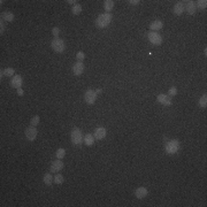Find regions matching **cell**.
Here are the masks:
<instances>
[{
	"label": "cell",
	"mask_w": 207,
	"mask_h": 207,
	"mask_svg": "<svg viewBox=\"0 0 207 207\" xmlns=\"http://www.w3.org/2000/svg\"><path fill=\"white\" fill-rule=\"evenodd\" d=\"M51 46H52L53 51L57 52V53H62V52L65 51V48H66L65 42H63L62 39H60V38H55V39H53Z\"/></svg>",
	"instance_id": "cell-3"
},
{
	"label": "cell",
	"mask_w": 207,
	"mask_h": 207,
	"mask_svg": "<svg viewBox=\"0 0 207 207\" xmlns=\"http://www.w3.org/2000/svg\"><path fill=\"white\" fill-rule=\"evenodd\" d=\"M59 32H60L59 28H53V30H52V33H53V36H54L55 38H58V36H59Z\"/></svg>",
	"instance_id": "cell-30"
},
{
	"label": "cell",
	"mask_w": 207,
	"mask_h": 207,
	"mask_svg": "<svg viewBox=\"0 0 207 207\" xmlns=\"http://www.w3.org/2000/svg\"><path fill=\"white\" fill-rule=\"evenodd\" d=\"M81 12H82V6L78 5V3L74 5V7H73V14H74V15H78V14H81Z\"/></svg>",
	"instance_id": "cell-22"
},
{
	"label": "cell",
	"mask_w": 207,
	"mask_h": 207,
	"mask_svg": "<svg viewBox=\"0 0 207 207\" xmlns=\"http://www.w3.org/2000/svg\"><path fill=\"white\" fill-rule=\"evenodd\" d=\"M95 138L96 139H98V140H100V139H103L105 138V136H106V129L105 128H97L96 130H95Z\"/></svg>",
	"instance_id": "cell-13"
},
{
	"label": "cell",
	"mask_w": 207,
	"mask_h": 207,
	"mask_svg": "<svg viewBox=\"0 0 207 207\" xmlns=\"http://www.w3.org/2000/svg\"><path fill=\"white\" fill-rule=\"evenodd\" d=\"M76 59L78 60V61H83L84 59H85V54L82 52V51H80V52H77V54H76Z\"/></svg>",
	"instance_id": "cell-28"
},
{
	"label": "cell",
	"mask_w": 207,
	"mask_h": 207,
	"mask_svg": "<svg viewBox=\"0 0 207 207\" xmlns=\"http://www.w3.org/2000/svg\"><path fill=\"white\" fill-rule=\"evenodd\" d=\"M17 95L18 96H23V90L20 88V89H17Z\"/></svg>",
	"instance_id": "cell-32"
},
{
	"label": "cell",
	"mask_w": 207,
	"mask_h": 207,
	"mask_svg": "<svg viewBox=\"0 0 207 207\" xmlns=\"http://www.w3.org/2000/svg\"><path fill=\"white\" fill-rule=\"evenodd\" d=\"M197 6L200 9H205L207 7V1L206 0H199V1H197Z\"/></svg>",
	"instance_id": "cell-26"
},
{
	"label": "cell",
	"mask_w": 207,
	"mask_h": 207,
	"mask_svg": "<svg viewBox=\"0 0 207 207\" xmlns=\"http://www.w3.org/2000/svg\"><path fill=\"white\" fill-rule=\"evenodd\" d=\"M157 100H158V103H163V105H166V106L172 105V100H170V98H169L167 95H163V93L159 95V96H158V98H157Z\"/></svg>",
	"instance_id": "cell-12"
},
{
	"label": "cell",
	"mask_w": 207,
	"mask_h": 207,
	"mask_svg": "<svg viewBox=\"0 0 207 207\" xmlns=\"http://www.w3.org/2000/svg\"><path fill=\"white\" fill-rule=\"evenodd\" d=\"M184 9H185L184 3L177 2V3H175V6H174V14H175V15H182L183 12H184Z\"/></svg>",
	"instance_id": "cell-14"
},
{
	"label": "cell",
	"mask_w": 207,
	"mask_h": 207,
	"mask_svg": "<svg viewBox=\"0 0 207 207\" xmlns=\"http://www.w3.org/2000/svg\"><path fill=\"white\" fill-rule=\"evenodd\" d=\"M83 71H84V65H83V62L78 61V62L74 63V66H73V73H74V75L80 76V75L83 74Z\"/></svg>",
	"instance_id": "cell-9"
},
{
	"label": "cell",
	"mask_w": 207,
	"mask_h": 207,
	"mask_svg": "<svg viewBox=\"0 0 207 207\" xmlns=\"http://www.w3.org/2000/svg\"><path fill=\"white\" fill-rule=\"evenodd\" d=\"M180 148V143L177 140H170L168 142V144L166 145V152L169 153V154H173V153H176Z\"/></svg>",
	"instance_id": "cell-4"
},
{
	"label": "cell",
	"mask_w": 207,
	"mask_h": 207,
	"mask_svg": "<svg viewBox=\"0 0 207 207\" xmlns=\"http://www.w3.org/2000/svg\"><path fill=\"white\" fill-rule=\"evenodd\" d=\"M83 142L85 143V145L88 146H92L95 144V136L92 133H86L83 138Z\"/></svg>",
	"instance_id": "cell-15"
},
{
	"label": "cell",
	"mask_w": 207,
	"mask_h": 207,
	"mask_svg": "<svg viewBox=\"0 0 207 207\" xmlns=\"http://www.w3.org/2000/svg\"><path fill=\"white\" fill-rule=\"evenodd\" d=\"M187 12H188L190 15H192V14L196 13V3H195L193 1H188V2H187Z\"/></svg>",
	"instance_id": "cell-16"
},
{
	"label": "cell",
	"mask_w": 207,
	"mask_h": 207,
	"mask_svg": "<svg viewBox=\"0 0 207 207\" xmlns=\"http://www.w3.org/2000/svg\"><path fill=\"white\" fill-rule=\"evenodd\" d=\"M199 106L203 107V108H205L207 106V95H203L202 96V98L199 99Z\"/></svg>",
	"instance_id": "cell-24"
},
{
	"label": "cell",
	"mask_w": 207,
	"mask_h": 207,
	"mask_svg": "<svg viewBox=\"0 0 207 207\" xmlns=\"http://www.w3.org/2000/svg\"><path fill=\"white\" fill-rule=\"evenodd\" d=\"M1 17H2L5 21H7V22L14 21V15H13L12 12H3V13L1 14Z\"/></svg>",
	"instance_id": "cell-18"
},
{
	"label": "cell",
	"mask_w": 207,
	"mask_h": 207,
	"mask_svg": "<svg viewBox=\"0 0 207 207\" xmlns=\"http://www.w3.org/2000/svg\"><path fill=\"white\" fill-rule=\"evenodd\" d=\"M129 2H130V5H138L140 1L139 0H130Z\"/></svg>",
	"instance_id": "cell-31"
},
{
	"label": "cell",
	"mask_w": 207,
	"mask_h": 207,
	"mask_svg": "<svg viewBox=\"0 0 207 207\" xmlns=\"http://www.w3.org/2000/svg\"><path fill=\"white\" fill-rule=\"evenodd\" d=\"M84 99H85L86 103H89V105L95 103L96 99H97V93H96V91H95V90H91V89L88 90V91L85 92V95H84Z\"/></svg>",
	"instance_id": "cell-5"
},
{
	"label": "cell",
	"mask_w": 207,
	"mask_h": 207,
	"mask_svg": "<svg viewBox=\"0 0 207 207\" xmlns=\"http://www.w3.org/2000/svg\"><path fill=\"white\" fill-rule=\"evenodd\" d=\"M22 83H23V80H22V77H21L20 75H16V76H14V77L12 78L10 85H12V88L20 89V88H21V85H22Z\"/></svg>",
	"instance_id": "cell-10"
},
{
	"label": "cell",
	"mask_w": 207,
	"mask_h": 207,
	"mask_svg": "<svg viewBox=\"0 0 207 207\" xmlns=\"http://www.w3.org/2000/svg\"><path fill=\"white\" fill-rule=\"evenodd\" d=\"M39 121H40L39 116H38V115H35V116L31 118V121H30V125H31V127H36V125L39 124Z\"/></svg>",
	"instance_id": "cell-23"
},
{
	"label": "cell",
	"mask_w": 207,
	"mask_h": 207,
	"mask_svg": "<svg viewBox=\"0 0 207 207\" xmlns=\"http://www.w3.org/2000/svg\"><path fill=\"white\" fill-rule=\"evenodd\" d=\"M113 7H114V1L113 0H106L103 2V8H105L106 12H110L113 9Z\"/></svg>",
	"instance_id": "cell-19"
},
{
	"label": "cell",
	"mask_w": 207,
	"mask_h": 207,
	"mask_svg": "<svg viewBox=\"0 0 207 207\" xmlns=\"http://www.w3.org/2000/svg\"><path fill=\"white\" fill-rule=\"evenodd\" d=\"M113 20V15L110 13H103V14H100L97 20H96V27L100 28V29H103L109 25V23L112 22Z\"/></svg>",
	"instance_id": "cell-1"
},
{
	"label": "cell",
	"mask_w": 207,
	"mask_h": 207,
	"mask_svg": "<svg viewBox=\"0 0 207 207\" xmlns=\"http://www.w3.org/2000/svg\"><path fill=\"white\" fill-rule=\"evenodd\" d=\"M70 137H71V142H73L74 145H80V144L83 143V138L84 137L82 136V132H81V130L78 128H74L73 129Z\"/></svg>",
	"instance_id": "cell-2"
},
{
	"label": "cell",
	"mask_w": 207,
	"mask_h": 207,
	"mask_svg": "<svg viewBox=\"0 0 207 207\" xmlns=\"http://www.w3.org/2000/svg\"><path fill=\"white\" fill-rule=\"evenodd\" d=\"M0 28H1V33L3 32V29H5V25H3V23H2V21L0 22Z\"/></svg>",
	"instance_id": "cell-33"
},
{
	"label": "cell",
	"mask_w": 207,
	"mask_h": 207,
	"mask_svg": "<svg viewBox=\"0 0 207 207\" xmlns=\"http://www.w3.org/2000/svg\"><path fill=\"white\" fill-rule=\"evenodd\" d=\"M168 95H169V97H174L175 95H177V89H176L175 86L170 88L169 91H168Z\"/></svg>",
	"instance_id": "cell-29"
},
{
	"label": "cell",
	"mask_w": 207,
	"mask_h": 207,
	"mask_svg": "<svg viewBox=\"0 0 207 207\" xmlns=\"http://www.w3.org/2000/svg\"><path fill=\"white\" fill-rule=\"evenodd\" d=\"M148 40H150L152 44H154V45H160V44L162 43V37H161L158 32L151 31V32L148 33Z\"/></svg>",
	"instance_id": "cell-6"
},
{
	"label": "cell",
	"mask_w": 207,
	"mask_h": 207,
	"mask_svg": "<svg viewBox=\"0 0 207 207\" xmlns=\"http://www.w3.org/2000/svg\"><path fill=\"white\" fill-rule=\"evenodd\" d=\"M67 2H68V3H71V5H73V3H75L76 1H74V0H68Z\"/></svg>",
	"instance_id": "cell-34"
},
{
	"label": "cell",
	"mask_w": 207,
	"mask_h": 207,
	"mask_svg": "<svg viewBox=\"0 0 207 207\" xmlns=\"http://www.w3.org/2000/svg\"><path fill=\"white\" fill-rule=\"evenodd\" d=\"M101 92H103V90H101V89H98V90L96 91V93H97V95H98V93H101Z\"/></svg>",
	"instance_id": "cell-35"
},
{
	"label": "cell",
	"mask_w": 207,
	"mask_h": 207,
	"mask_svg": "<svg viewBox=\"0 0 207 207\" xmlns=\"http://www.w3.org/2000/svg\"><path fill=\"white\" fill-rule=\"evenodd\" d=\"M63 168V162L61 161V159H57L55 161H53L51 163V172L52 173H58Z\"/></svg>",
	"instance_id": "cell-8"
},
{
	"label": "cell",
	"mask_w": 207,
	"mask_h": 207,
	"mask_svg": "<svg viewBox=\"0 0 207 207\" xmlns=\"http://www.w3.org/2000/svg\"><path fill=\"white\" fill-rule=\"evenodd\" d=\"M14 73H15V70L13 68H6L3 70V75L5 76H12V75H14Z\"/></svg>",
	"instance_id": "cell-27"
},
{
	"label": "cell",
	"mask_w": 207,
	"mask_h": 207,
	"mask_svg": "<svg viewBox=\"0 0 207 207\" xmlns=\"http://www.w3.org/2000/svg\"><path fill=\"white\" fill-rule=\"evenodd\" d=\"M52 182H53V177L51 176V174H45L44 175V183H45V185H47V187H50L51 184H52Z\"/></svg>",
	"instance_id": "cell-20"
},
{
	"label": "cell",
	"mask_w": 207,
	"mask_h": 207,
	"mask_svg": "<svg viewBox=\"0 0 207 207\" xmlns=\"http://www.w3.org/2000/svg\"><path fill=\"white\" fill-rule=\"evenodd\" d=\"M37 133H38V132H37L36 127H29V128L25 129V137H27V139L30 140V142H32V140L36 139Z\"/></svg>",
	"instance_id": "cell-7"
},
{
	"label": "cell",
	"mask_w": 207,
	"mask_h": 207,
	"mask_svg": "<svg viewBox=\"0 0 207 207\" xmlns=\"http://www.w3.org/2000/svg\"><path fill=\"white\" fill-rule=\"evenodd\" d=\"M63 181H65L63 176H62L61 174H58V173H57V175L54 176V183H57V184H62Z\"/></svg>",
	"instance_id": "cell-21"
},
{
	"label": "cell",
	"mask_w": 207,
	"mask_h": 207,
	"mask_svg": "<svg viewBox=\"0 0 207 207\" xmlns=\"http://www.w3.org/2000/svg\"><path fill=\"white\" fill-rule=\"evenodd\" d=\"M147 195H148V190H147L146 188H144V187H140V188H138V189L135 191V196H136L138 199H143V198H145Z\"/></svg>",
	"instance_id": "cell-11"
},
{
	"label": "cell",
	"mask_w": 207,
	"mask_h": 207,
	"mask_svg": "<svg viewBox=\"0 0 207 207\" xmlns=\"http://www.w3.org/2000/svg\"><path fill=\"white\" fill-rule=\"evenodd\" d=\"M162 27H163V23L160 20H155L153 23H151L150 29L151 30H160V29H162Z\"/></svg>",
	"instance_id": "cell-17"
},
{
	"label": "cell",
	"mask_w": 207,
	"mask_h": 207,
	"mask_svg": "<svg viewBox=\"0 0 207 207\" xmlns=\"http://www.w3.org/2000/svg\"><path fill=\"white\" fill-rule=\"evenodd\" d=\"M57 159H63L65 158V155H66V151H65V148H59L58 151H57Z\"/></svg>",
	"instance_id": "cell-25"
}]
</instances>
